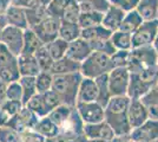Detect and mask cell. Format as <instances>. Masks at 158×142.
Listing matches in <instances>:
<instances>
[{"label":"cell","instance_id":"cell-15","mask_svg":"<svg viewBox=\"0 0 158 142\" xmlns=\"http://www.w3.org/2000/svg\"><path fill=\"white\" fill-rule=\"evenodd\" d=\"M98 100V88L97 83L93 78L83 77L80 82L77 96V103L78 102H97Z\"/></svg>","mask_w":158,"mask_h":142},{"label":"cell","instance_id":"cell-47","mask_svg":"<svg viewBox=\"0 0 158 142\" xmlns=\"http://www.w3.org/2000/svg\"><path fill=\"white\" fill-rule=\"evenodd\" d=\"M109 1L111 5L119 7L125 12L135 10L139 2V0H109Z\"/></svg>","mask_w":158,"mask_h":142},{"label":"cell","instance_id":"cell-18","mask_svg":"<svg viewBox=\"0 0 158 142\" xmlns=\"http://www.w3.org/2000/svg\"><path fill=\"white\" fill-rule=\"evenodd\" d=\"M18 68L20 76L37 77L41 72L34 54H20L18 57Z\"/></svg>","mask_w":158,"mask_h":142},{"label":"cell","instance_id":"cell-20","mask_svg":"<svg viewBox=\"0 0 158 142\" xmlns=\"http://www.w3.org/2000/svg\"><path fill=\"white\" fill-rule=\"evenodd\" d=\"M149 113V117L158 120V81L146 94L139 98Z\"/></svg>","mask_w":158,"mask_h":142},{"label":"cell","instance_id":"cell-2","mask_svg":"<svg viewBox=\"0 0 158 142\" xmlns=\"http://www.w3.org/2000/svg\"><path fill=\"white\" fill-rule=\"evenodd\" d=\"M83 75L80 72L53 76L52 90L58 95L61 104L69 107H76L77 96Z\"/></svg>","mask_w":158,"mask_h":142},{"label":"cell","instance_id":"cell-50","mask_svg":"<svg viewBox=\"0 0 158 142\" xmlns=\"http://www.w3.org/2000/svg\"><path fill=\"white\" fill-rule=\"evenodd\" d=\"M6 89H7V83L0 80V103L6 100Z\"/></svg>","mask_w":158,"mask_h":142},{"label":"cell","instance_id":"cell-49","mask_svg":"<svg viewBox=\"0 0 158 142\" xmlns=\"http://www.w3.org/2000/svg\"><path fill=\"white\" fill-rule=\"evenodd\" d=\"M45 142H70V139H67V137H66L65 135H63V134H58L57 136L45 139Z\"/></svg>","mask_w":158,"mask_h":142},{"label":"cell","instance_id":"cell-38","mask_svg":"<svg viewBox=\"0 0 158 142\" xmlns=\"http://www.w3.org/2000/svg\"><path fill=\"white\" fill-rule=\"evenodd\" d=\"M74 107H69V105H65V104H60L59 107H57L56 109H53L52 111L48 114V117L52 120L58 127H60L66 118L70 116L72 109Z\"/></svg>","mask_w":158,"mask_h":142},{"label":"cell","instance_id":"cell-10","mask_svg":"<svg viewBox=\"0 0 158 142\" xmlns=\"http://www.w3.org/2000/svg\"><path fill=\"white\" fill-rule=\"evenodd\" d=\"M131 141L136 142H153L158 139V120L149 118L137 128L132 129L130 133Z\"/></svg>","mask_w":158,"mask_h":142},{"label":"cell","instance_id":"cell-21","mask_svg":"<svg viewBox=\"0 0 158 142\" xmlns=\"http://www.w3.org/2000/svg\"><path fill=\"white\" fill-rule=\"evenodd\" d=\"M135 10L144 21L158 19V0H139Z\"/></svg>","mask_w":158,"mask_h":142},{"label":"cell","instance_id":"cell-37","mask_svg":"<svg viewBox=\"0 0 158 142\" xmlns=\"http://www.w3.org/2000/svg\"><path fill=\"white\" fill-rule=\"evenodd\" d=\"M53 75L48 71H41L35 77V84H37V93L44 94L50 90H52Z\"/></svg>","mask_w":158,"mask_h":142},{"label":"cell","instance_id":"cell-54","mask_svg":"<svg viewBox=\"0 0 158 142\" xmlns=\"http://www.w3.org/2000/svg\"><path fill=\"white\" fill-rule=\"evenodd\" d=\"M153 47L158 51V28H157V33H156V37H155V41H153Z\"/></svg>","mask_w":158,"mask_h":142},{"label":"cell","instance_id":"cell-42","mask_svg":"<svg viewBox=\"0 0 158 142\" xmlns=\"http://www.w3.org/2000/svg\"><path fill=\"white\" fill-rule=\"evenodd\" d=\"M18 64V57H15L5 44L0 41V69Z\"/></svg>","mask_w":158,"mask_h":142},{"label":"cell","instance_id":"cell-45","mask_svg":"<svg viewBox=\"0 0 158 142\" xmlns=\"http://www.w3.org/2000/svg\"><path fill=\"white\" fill-rule=\"evenodd\" d=\"M6 100L23 102V90H21L19 81L12 82V83H8L7 84Z\"/></svg>","mask_w":158,"mask_h":142},{"label":"cell","instance_id":"cell-27","mask_svg":"<svg viewBox=\"0 0 158 142\" xmlns=\"http://www.w3.org/2000/svg\"><path fill=\"white\" fill-rule=\"evenodd\" d=\"M111 41L117 51H130L132 50V34L124 31H116L111 36Z\"/></svg>","mask_w":158,"mask_h":142},{"label":"cell","instance_id":"cell-14","mask_svg":"<svg viewBox=\"0 0 158 142\" xmlns=\"http://www.w3.org/2000/svg\"><path fill=\"white\" fill-rule=\"evenodd\" d=\"M125 11H123L122 8H119L117 6H113L110 5V7L107 8L104 17H103V21H102V25L107 28L109 31H111L112 33L118 31L122 25V21L125 17Z\"/></svg>","mask_w":158,"mask_h":142},{"label":"cell","instance_id":"cell-34","mask_svg":"<svg viewBox=\"0 0 158 142\" xmlns=\"http://www.w3.org/2000/svg\"><path fill=\"white\" fill-rule=\"evenodd\" d=\"M104 13L99 12H81L79 15L78 24L80 28H87L96 25H100L103 21Z\"/></svg>","mask_w":158,"mask_h":142},{"label":"cell","instance_id":"cell-33","mask_svg":"<svg viewBox=\"0 0 158 142\" xmlns=\"http://www.w3.org/2000/svg\"><path fill=\"white\" fill-rule=\"evenodd\" d=\"M45 46L47 47L53 61H58V59H61L66 56L69 43L64 39H61V38H57L56 41H51L50 44H47Z\"/></svg>","mask_w":158,"mask_h":142},{"label":"cell","instance_id":"cell-13","mask_svg":"<svg viewBox=\"0 0 158 142\" xmlns=\"http://www.w3.org/2000/svg\"><path fill=\"white\" fill-rule=\"evenodd\" d=\"M127 118L130 122L131 129H135L143 124L146 120H149V113L142 103L140 100H132L130 98L129 108H127Z\"/></svg>","mask_w":158,"mask_h":142},{"label":"cell","instance_id":"cell-56","mask_svg":"<svg viewBox=\"0 0 158 142\" xmlns=\"http://www.w3.org/2000/svg\"><path fill=\"white\" fill-rule=\"evenodd\" d=\"M153 142H158V139H157V140H155V141H153Z\"/></svg>","mask_w":158,"mask_h":142},{"label":"cell","instance_id":"cell-31","mask_svg":"<svg viewBox=\"0 0 158 142\" xmlns=\"http://www.w3.org/2000/svg\"><path fill=\"white\" fill-rule=\"evenodd\" d=\"M109 0H84L79 2V7L81 12H99L105 13L110 7Z\"/></svg>","mask_w":158,"mask_h":142},{"label":"cell","instance_id":"cell-53","mask_svg":"<svg viewBox=\"0 0 158 142\" xmlns=\"http://www.w3.org/2000/svg\"><path fill=\"white\" fill-rule=\"evenodd\" d=\"M37 1H38V4H39V5H43V6L47 7L50 4H51V1H52V0H37Z\"/></svg>","mask_w":158,"mask_h":142},{"label":"cell","instance_id":"cell-44","mask_svg":"<svg viewBox=\"0 0 158 142\" xmlns=\"http://www.w3.org/2000/svg\"><path fill=\"white\" fill-rule=\"evenodd\" d=\"M130 51H116L111 56V61L114 68H127L130 62Z\"/></svg>","mask_w":158,"mask_h":142},{"label":"cell","instance_id":"cell-11","mask_svg":"<svg viewBox=\"0 0 158 142\" xmlns=\"http://www.w3.org/2000/svg\"><path fill=\"white\" fill-rule=\"evenodd\" d=\"M83 133L89 140H107V141H111L114 137L113 130L105 121L93 123V124H84Z\"/></svg>","mask_w":158,"mask_h":142},{"label":"cell","instance_id":"cell-17","mask_svg":"<svg viewBox=\"0 0 158 142\" xmlns=\"http://www.w3.org/2000/svg\"><path fill=\"white\" fill-rule=\"evenodd\" d=\"M5 19H6L7 25L19 27L21 30L28 28L26 11L24 8H21V7L10 5L8 8H7V11L5 12Z\"/></svg>","mask_w":158,"mask_h":142},{"label":"cell","instance_id":"cell-58","mask_svg":"<svg viewBox=\"0 0 158 142\" xmlns=\"http://www.w3.org/2000/svg\"><path fill=\"white\" fill-rule=\"evenodd\" d=\"M157 65H158V62H157Z\"/></svg>","mask_w":158,"mask_h":142},{"label":"cell","instance_id":"cell-43","mask_svg":"<svg viewBox=\"0 0 158 142\" xmlns=\"http://www.w3.org/2000/svg\"><path fill=\"white\" fill-rule=\"evenodd\" d=\"M18 116H19V118L21 120V122L25 124V127H26L27 129L34 128V126L37 124V122L39 120V117L35 115L32 110H30V109L27 108V107H25V105L20 110V113L18 114Z\"/></svg>","mask_w":158,"mask_h":142},{"label":"cell","instance_id":"cell-22","mask_svg":"<svg viewBox=\"0 0 158 142\" xmlns=\"http://www.w3.org/2000/svg\"><path fill=\"white\" fill-rule=\"evenodd\" d=\"M111 36H112L111 31H109L107 28H105L102 24L92 27H87V28H81V34H80V37L83 39L87 41L89 43L110 39Z\"/></svg>","mask_w":158,"mask_h":142},{"label":"cell","instance_id":"cell-55","mask_svg":"<svg viewBox=\"0 0 158 142\" xmlns=\"http://www.w3.org/2000/svg\"><path fill=\"white\" fill-rule=\"evenodd\" d=\"M89 142H111L107 140H89Z\"/></svg>","mask_w":158,"mask_h":142},{"label":"cell","instance_id":"cell-25","mask_svg":"<svg viewBox=\"0 0 158 142\" xmlns=\"http://www.w3.org/2000/svg\"><path fill=\"white\" fill-rule=\"evenodd\" d=\"M143 21L144 20L142 19V17L138 14V12L136 10H132V11H129L125 13V17L122 21V25H120L119 30L132 34L143 24Z\"/></svg>","mask_w":158,"mask_h":142},{"label":"cell","instance_id":"cell-41","mask_svg":"<svg viewBox=\"0 0 158 142\" xmlns=\"http://www.w3.org/2000/svg\"><path fill=\"white\" fill-rule=\"evenodd\" d=\"M70 1L71 0H52L51 4L46 7L48 15L58 18V19H61L63 13H64L66 6L69 5Z\"/></svg>","mask_w":158,"mask_h":142},{"label":"cell","instance_id":"cell-32","mask_svg":"<svg viewBox=\"0 0 158 142\" xmlns=\"http://www.w3.org/2000/svg\"><path fill=\"white\" fill-rule=\"evenodd\" d=\"M25 107H27L30 110H32L33 113L38 116L39 118L40 117H45V116H47L50 114V110L46 107L45 101H44L41 94L34 95L32 98L25 104Z\"/></svg>","mask_w":158,"mask_h":142},{"label":"cell","instance_id":"cell-4","mask_svg":"<svg viewBox=\"0 0 158 142\" xmlns=\"http://www.w3.org/2000/svg\"><path fill=\"white\" fill-rule=\"evenodd\" d=\"M158 51L153 45H146L132 49L130 52V62L127 69L130 74H138L142 70L157 65Z\"/></svg>","mask_w":158,"mask_h":142},{"label":"cell","instance_id":"cell-9","mask_svg":"<svg viewBox=\"0 0 158 142\" xmlns=\"http://www.w3.org/2000/svg\"><path fill=\"white\" fill-rule=\"evenodd\" d=\"M76 110L84 124H93L104 121V107L98 102H78Z\"/></svg>","mask_w":158,"mask_h":142},{"label":"cell","instance_id":"cell-24","mask_svg":"<svg viewBox=\"0 0 158 142\" xmlns=\"http://www.w3.org/2000/svg\"><path fill=\"white\" fill-rule=\"evenodd\" d=\"M41 46H44V44L34 33V31L26 28L24 31V46L21 54H34Z\"/></svg>","mask_w":158,"mask_h":142},{"label":"cell","instance_id":"cell-5","mask_svg":"<svg viewBox=\"0 0 158 142\" xmlns=\"http://www.w3.org/2000/svg\"><path fill=\"white\" fill-rule=\"evenodd\" d=\"M109 89L112 97L127 96L129 83H130V71L127 68H114L107 74Z\"/></svg>","mask_w":158,"mask_h":142},{"label":"cell","instance_id":"cell-46","mask_svg":"<svg viewBox=\"0 0 158 142\" xmlns=\"http://www.w3.org/2000/svg\"><path fill=\"white\" fill-rule=\"evenodd\" d=\"M0 142H20V135L7 126H0Z\"/></svg>","mask_w":158,"mask_h":142},{"label":"cell","instance_id":"cell-51","mask_svg":"<svg viewBox=\"0 0 158 142\" xmlns=\"http://www.w3.org/2000/svg\"><path fill=\"white\" fill-rule=\"evenodd\" d=\"M130 135H114L111 142H130Z\"/></svg>","mask_w":158,"mask_h":142},{"label":"cell","instance_id":"cell-36","mask_svg":"<svg viewBox=\"0 0 158 142\" xmlns=\"http://www.w3.org/2000/svg\"><path fill=\"white\" fill-rule=\"evenodd\" d=\"M80 13H81V11L79 7V2L77 0H71L69 2V5L66 6L60 20L65 21V23H78Z\"/></svg>","mask_w":158,"mask_h":142},{"label":"cell","instance_id":"cell-39","mask_svg":"<svg viewBox=\"0 0 158 142\" xmlns=\"http://www.w3.org/2000/svg\"><path fill=\"white\" fill-rule=\"evenodd\" d=\"M23 107H24L23 102L5 100V101L0 104V110H1L8 118H12L13 116L19 114L20 110L23 109Z\"/></svg>","mask_w":158,"mask_h":142},{"label":"cell","instance_id":"cell-1","mask_svg":"<svg viewBox=\"0 0 158 142\" xmlns=\"http://www.w3.org/2000/svg\"><path fill=\"white\" fill-rule=\"evenodd\" d=\"M130 103L129 96L111 97L104 108V121L110 126L114 135H130L131 126L127 118V108Z\"/></svg>","mask_w":158,"mask_h":142},{"label":"cell","instance_id":"cell-59","mask_svg":"<svg viewBox=\"0 0 158 142\" xmlns=\"http://www.w3.org/2000/svg\"><path fill=\"white\" fill-rule=\"evenodd\" d=\"M0 31H1V30H0Z\"/></svg>","mask_w":158,"mask_h":142},{"label":"cell","instance_id":"cell-57","mask_svg":"<svg viewBox=\"0 0 158 142\" xmlns=\"http://www.w3.org/2000/svg\"><path fill=\"white\" fill-rule=\"evenodd\" d=\"M130 142H136V141H131V140H130Z\"/></svg>","mask_w":158,"mask_h":142},{"label":"cell","instance_id":"cell-3","mask_svg":"<svg viewBox=\"0 0 158 142\" xmlns=\"http://www.w3.org/2000/svg\"><path fill=\"white\" fill-rule=\"evenodd\" d=\"M113 69L111 56L103 52L93 51L80 65V74L83 77L97 78L99 76L107 75Z\"/></svg>","mask_w":158,"mask_h":142},{"label":"cell","instance_id":"cell-12","mask_svg":"<svg viewBox=\"0 0 158 142\" xmlns=\"http://www.w3.org/2000/svg\"><path fill=\"white\" fill-rule=\"evenodd\" d=\"M92 52L93 50L90 45V43L80 37L78 39L69 43L67 51H66V57H69V58H71L73 61L78 62L81 64Z\"/></svg>","mask_w":158,"mask_h":142},{"label":"cell","instance_id":"cell-26","mask_svg":"<svg viewBox=\"0 0 158 142\" xmlns=\"http://www.w3.org/2000/svg\"><path fill=\"white\" fill-rule=\"evenodd\" d=\"M80 34H81V28H80L78 23L61 21L59 30V38L66 41L67 43H71V41L80 38Z\"/></svg>","mask_w":158,"mask_h":142},{"label":"cell","instance_id":"cell-29","mask_svg":"<svg viewBox=\"0 0 158 142\" xmlns=\"http://www.w3.org/2000/svg\"><path fill=\"white\" fill-rule=\"evenodd\" d=\"M94 81L97 83V88H98V102L102 107L105 108L106 104L111 100V93L109 89V82H107V75L99 76L97 78H94Z\"/></svg>","mask_w":158,"mask_h":142},{"label":"cell","instance_id":"cell-7","mask_svg":"<svg viewBox=\"0 0 158 142\" xmlns=\"http://www.w3.org/2000/svg\"><path fill=\"white\" fill-rule=\"evenodd\" d=\"M60 25H61L60 19L47 15L44 20L40 21L38 25H35L31 30L34 31V33L38 36V38L41 41L44 45H47L51 41L59 38Z\"/></svg>","mask_w":158,"mask_h":142},{"label":"cell","instance_id":"cell-6","mask_svg":"<svg viewBox=\"0 0 158 142\" xmlns=\"http://www.w3.org/2000/svg\"><path fill=\"white\" fill-rule=\"evenodd\" d=\"M24 31L19 27L6 25L0 31V41L15 56L19 57L24 46Z\"/></svg>","mask_w":158,"mask_h":142},{"label":"cell","instance_id":"cell-40","mask_svg":"<svg viewBox=\"0 0 158 142\" xmlns=\"http://www.w3.org/2000/svg\"><path fill=\"white\" fill-rule=\"evenodd\" d=\"M21 77L19 72V68L18 64L15 65H11V67H5V68L0 69V80L4 81L5 83H12V82L19 81Z\"/></svg>","mask_w":158,"mask_h":142},{"label":"cell","instance_id":"cell-30","mask_svg":"<svg viewBox=\"0 0 158 142\" xmlns=\"http://www.w3.org/2000/svg\"><path fill=\"white\" fill-rule=\"evenodd\" d=\"M26 11V18H27V24H28V28H33L35 25H38L40 21H43L46 18L48 13L45 6L43 5H37V6L25 10Z\"/></svg>","mask_w":158,"mask_h":142},{"label":"cell","instance_id":"cell-28","mask_svg":"<svg viewBox=\"0 0 158 142\" xmlns=\"http://www.w3.org/2000/svg\"><path fill=\"white\" fill-rule=\"evenodd\" d=\"M19 83H20V87H21V90H23V104L25 105L34 95L38 94L37 93L35 77L21 76L19 78Z\"/></svg>","mask_w":158,"mask_h":142},{"label":"cell","instance_id":"cell-16","mask_svg":"<svg viewBox=\"0 0 158 142\" xmlns=\"http://www.w3.org/2000/svg\"><path fill=\"white\" fill-rule=\"evenodd\" d=\"M155 85V84H153ZM139 76L138 74H130V83H129V90L127 96L132 100H139L144 96L150 89L153 87Z\"/></svg>","mask_w":158,"mask_h":142},{"label":"cell","instance_id":"cell-52","mask_svg":"<svg viewBox=\"0 0 158 142\" xmlns=\"http://www.w3.org/2000/svg\"><path fill=\"white\" fill-rule=\"evenodd\" d=\"M70 142H89V139L85 135H79L72 140H70Z\"/></svg>","mask_w":158,"mask_h":142},{"label":"cell","instance_id":"cell-8","mask_svg":"<svg viewBox=\"0 0 158 142\" xmlns=\"http://www.w3.org/2000/svg\"><path fill=\"white\" fill-rule=\"evenodd\" d=\"M158 19L143 21V24L132 33V49L152 45L157 33Z\"/></svg>","mask_w":158,"mask_h":142},{"label":"cell","instance_id":"cell-35","mask_svg":"<svg viewBox=\"0 0 158 142\" xmlns=\"http://www.w3.org/2000/svg\"><path fill=\"white\" fill-rule=\"evenodd\" d=\"M34 57H35V59L38 62V65H39L40 70L50 72L54 61H53V58L51 57V54H50V52H48V50H47V47L45 45L40 47L39 50L34 54Z\"/></svg>","mask_w":158,"mask_h":142},{"label":"cell","instance_id":"cell-48","mask_svg":"<svg viewBox=\"0 0 158 142\" xmlns=\"http://www.w3.org/2000/svg\"><path fill=\"white\" fill-rule=\"evenodd\" d=\"M11 5L21 7L24 10H28V8H32V7L37 6L38 1L37 0H11Z\"/></svg>","mask_w":158,"mask_h":142},{"label":"cell","instance_id":"cell-23","mask_svg":"<svg viewBox=\"0 0 158 142\" xmlns=\"http://www.w3.org/2000/svg\"><path fill=\"white\" fill-rule=\"evenodd\" d=\"M33 130L35 133H38L39 135H41L43 137H45V139L53 137V136H57L58 134H60L59 127L48 116L40 117L38 122H37V124L34 126Z\"/></svg>","mask_w":158,"mask_h":142},{"label":"cell","instance_id":"cell-19","mask_svg":"<svg viewBox=\"0 0 158 142\" xmlns=\"http://www.w3.org/2000/svg\"><path fill=\"white\" fill-rule=\"evenodd\" d=\"M80 63L73 61L69 57H64L61 59L54 61L52 68L50 72L56 76V75H67V74H74V72H80Z\"/></svg>","mask_w":158,"mask_h":142}]
</instances>
